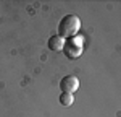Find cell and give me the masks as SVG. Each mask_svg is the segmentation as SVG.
<instances>
[{"instance_id": "6da1fadb", "label": "cell", "mask_w": 121, "mask_h": 117, "mask_svg": "<svg viewBox=\"0 0 121 117\" xmlns=\"http://www.w3.org/2000/svg\"><path fill=\"white\" fill-rule=\"evenodd\" d=\"M81 29V20L76 15H66L58 24V33L61 38H74Z\"/></svg>"}, {"instance_id": "7a4b0ae2", "label": "cell", "mask_w": 121, "mask_h": 117, "mask_svg": "<svg viewBox=\"0 0 121 117\" xmlns=\"http://www.w3.org/2000/svg\"><path fill=\"white\" fill-rule=\"evenodd\" d=\"M63 52L68 58H78L82 54V38L81 36L69 38L63 46Z\"/></svg>"}, {"instance_id": "3957f363", "label": "cell", "mask_w": 121, "mask_h": 117, "mask_svg": "<svg viewBox=\"0 0 121 117\" xmlns=\"http://www.w3.org/2000/svg\"><path fill=\"white\" fill-rule=\"evenodd\" d=\"M60 88H61L63 93H69V94H73L76 89L79 88V80H78L74 75H68V77L61 78V81H60Z\"/></svg>"}, {"instance_id": "277c9868", "label": "cell", "mask_w": 121, "mask_h": 117, "mask_svg": "<svg viewBox=\"0 0 121 117\" xmlns=\"http://www.w3.org/2000/svg\"><path fill=\"white\" fill-rule=\"evenodd\" d=\"M63 46H65V41L60 34H55L48 39V49L52 50H63Z\"/></svg>"}, {"instance_id": "5b68a950", "label": "cell", "mask_w": 121, "mask_h": 117, "mask_svg": "<svg viewBox=\"0 0 121 117\" xmlns=\"http://www.w3.org/2000/svg\"><path fill=\"white\" fill-rule=\"evenodd\" d=\"M58 101H60V104H61V106H66V107H68V106H71V104H73L74 96H73V94H69V93H61Z\"/></svg>"}]
</instances>
